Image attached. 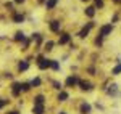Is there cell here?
Instances as JSON below:
<instances>
[{
  "mask_svg": "<svg viewBox=\"0 0 121 114\" xmlns=\"http://www.w3.org/2000/svg\"><path fill=\"white\" fill-rule=\"evenodd\" d=\"M112 31H113V26H112V24H107V26H103V28L100 29V37H105V35H108Z\"/></svg>",
  "mask_w": 121,
  "mask_h": 114,
  "instance_id": "6da1fadb",
  "label": "cell"
},
{
  "mask_svg": "<svg viewBox=\"0 0 121 114\" xmlns=\"http://www.w3.org/2000/svg\"><path fill=\"white\" fill-rule=\"evenodd\" d=\"M39 67H40V69L50 67V59H44L42 56H39Z\"/></svg>",
  "mask_w": 121,
  "mask_h": 114,
  "instance_id": "7a4b0ae2",
  "label": "cell"
},
{
  "mask_svg": "<svg viewBox=\"0 0 121 114\" xmlns=\"http://www.w3.org/2000/svg\"><path fill=\"white\" fill-rule=\"evenodd\" d=\"M78 82H79L78 76H69L68 79H66V85H68V87H74Z\"/></svg>",
  "mask_w": 121,
  "mask_h": 114,
  "instance_id": "3957f363",
  "label": "cell"
},
{
  "mask_svg": "<svg viewBox=\"0 0 121 114\" xmlns=\"http://www.w3.org/2000/svg\"><path fill=\"white\" fill-rule=\"evenodd\" d=\"M11 90H13V95L18 96V95H19V92H21V84H16V82H15V84L11 85Z\"/></svg>",
  "mask_w": 121,
  "mask_h": 114,
  "instance_id": "277c9868",
  "label": "cell"
},
{
  "mask_svg": "<svg viewBox=\"0 0 121 114\" xmlns=\"http://www.w3.org/2000/svg\"><path fill=\"white\" fill-rule=\"evenodd\" d=\"M81 113L89 114L91 113V105H89V103H82V105H81Z\"/></svg>",
  "mask_w": 121,
  "mask_h": 114,
  "instance_id": "5b68a950",
  "label": "cell"
},
{
  "mask_svg": "<svg viewBox=\"0 0 121 114\" xmlns=\"http://www.w3.org/2000/svg\"><path fill=\"white\" fill-rule=\"evenodd\" d=\"M34 105L36 106H42L44 105V95H37L34 98Z\"/></svg>",
  "mask_w": 121,
  "mask_h": 114,
  "instance_id": "8992f818",
  "label": "cell"
},
{
  "mask_svg": "<svg viewBox=\"0 0 121 114\" xmlns=\"http://www.w3.org/2000/svg\"><path fill=\"white\" fill-rule=\"evenodd\" d=\"M50 31H53V32L60 31V23H58V21H52V23H50Z\"/></svg>",
  "mask_w": 121,
  "mask_h": 114,
  "instance_id": "52a82bcc",
  "label": "cell"
},
{
  "mask_svg": "<svg viewBox=\"0 0 121 114\" xmlns=\"http://www.w3.org/2000/svg\"><path fill=\"white\" fill-rule=\"evenodd\" d=\"M69 39H71V35H69V34H63V35H61V39H60V45L68 43V42H69Z\"/></svg>",
  "mask_w": 121,
  "mask_h": 114,
  "instance_id": "ba28073f",
  "label": "cell"
},
{
  "mask_svg": "<svg viewBox=\"0 0 121 114\" xmlns=\"http://www.w3.org/2000/svg\"><path fill=\"white\" fill-rule=\"evenodd\" d=\"M28 67H29V63H28V61H21V63L18 64V69H19V71H26Z\"/></svg>",
  "mask_w": 121,
  "mask_h": 114,
  "instance_id": "9c48e42d",
  "label": "cell"
},
{
  "mask_svg": "<svg viewBox=\"0 0 121 114\" xmlns=\"http://www.w3.org/2000/svg\"><path fill=\"white\" fill-rule=\"evenodd\" d=\"M56 3H58V0H47V3H45V5H47V10H52Z\"/></svg>",
  "mask_w": 121,
  "mask_h": 114,
  "instance_id": "30bf717a",
  "label": "cell"
},
{
  "mask_svg": "<svg viewBox=\"0 0 121 114\" xmlns=\"http://www.w3.org/2000/svg\"><path fill=\"white\" fill-rule=\"evenodd\" d=\"M86 15H87L89 18H92L94 15H95V8H94V7H89V8H86Z\"/></svg>",
  "mask_w": 121,
  "mask_h": 114,
  "instance_id": "8fae6325",
  "label": "cell"
},
{
  "mask_svg": "<svg viewBox=\"0 0 121 114\" xmlns=\"http://www.w3.org/2000/svg\"><path fill=\"white\" fill-rule=\"evenodd\" d=\"M15 40L16 42H24V34L23 32H16L15 34Z\"/></svg>",
  "mask_w": 121,
  "mask_h": 114,
  "instance_id": "7c38bea8",
  "label": "cell"
},
{
  "mask_svg": "<svg viewBox=\"0 0 121 114\" xmlns=\"http://www.w3.org/2000/svg\"><path fill=\"white\" fill-rule=\"evenodd\" d=\"M79 85L82 90H92V85L89 84V82H79Z\"/></svg>",
  "mask_w": 121,
  "mask_h": 114,
  "instance_id": "4fadbf2b",
  "label": "cell"
},
{
  "mask_svg": "<svg viewBox=\"0 0 121 114\" xmlns=\"http://www.w3.org/2000/svg\"><path fill=\"white\" fill-rule=\"evenodd\" d=\"M32 113L34 114H42L44 113V106H34V108H32Z\"/></svg>",
  "mask_w": 121,
  "mask_h": 114,
  "instance_id": "5bb4252c",
  "label": "cell"
},
{
  "mask_svg": "<svg viewBox=\"0 0 121 114\" xmlns=\"http://www.w3.org/2000/svg\"><path fill=\"white\" fill-rule=\"evenodd\" d=\"M50 67H52V69H55V71H58V69H60L58 61H55V59H50Z\"/></svg>",
  "mask_w": 121,
  "mask_h": 114,
  "instance_id": "9a60e30c",
  "label": "cell"
},
{
  "mask_svg": "<svg viewBox=\"0 0 121 114\" xmlns=\"http://www.w3.org/2000/svg\"><path fill=\"white\" fill-rule=\"evenodd\" d=\"M58 100H60V101H66V100H68V93H66V92H60Z\"/></svg>",
  "mask_w": 121,
  "mask_h": 114,
  "instance_id": "2e32d148",
  "label": "cell"
},
{
  "mask_svg": "<svg viewBox=\"0 0 121 114\" xmlns=\"http://www.w3.org/2000/svg\"><path fill=\"white\" fill-rule=\"evenodd\" d=\"M87 34H89V28H84L82 31H81V32L78 34V35H79V37H81V39H84V37H86V35H87Z\"/></svg>",
  "mask_w": 121,
  "mask_h": 114,
  "instance_id": "e0dca14e",
  "label": "cell"
},
{
  "mask_svg": "<svg viewBox=\"0 0 121 114\" xmlns=\"http://www.w3.org/2000/svg\"><path fill=\"white\" fill-rule=\"evenodd\" d=\"M23 15H15V16H13V21H15V23H23Z\"/></svg>",
  "mask_w": 121,
  "mask_h": 114,
  "instance_id": "ac0fdd59",
  "label": "cell"
},
{
  "mask_svg": "<svg viewBox=\"0 0 121 114\" xmlns=\"http://www.w3.org/2000/svg\"><path fill=\"white\" fill-rule=\"evenodd\" d=\"M31 85H32V87H39V85H40V79H39V77H36V79L31 82Z\"/></svg>",
  "mask_w": 121,
  "mask_h": 114,
  "instance_id": "d6986e66",
  "label": "cell"
},
{
  "mask_svg": "<svg viewBox=\"0 0 121 114\" xmlns=\"http://www.w3.org/2000/svg\"><path fill=\"white\" fill-rule=\"evenodd\" d=\"M120 72H121V63L118 64V66H115V69H113V74H115V76H118Z\"/></svg>",
  "mask_w": 121,
  "mask_h": 114,
  "instance_id": "ffe728a7",
  "label": "cell"
},
{
  "mask_svg": "<svg viewBox=\"0 0 121 114\" xmlns=\"http://www.w3.org/2000/svg\"><path fill=\"white\" fill-rule=\"evenodd\" d=\"M29 88H31V85H29V84H21V90H23V92H28Z\"/></svg>",
  "mask_w": 121,
  "mask_h": 114,
  "instance_id": "44dd1931",
  "label": "cell"
},
{
  "mask_svg": "<svg viewBox=\"0 0 121 114\" xmlns=\"http://www.w3.org/2000/svg\"><path fill=\"white\" fill-rule=\"evenodd\" d=\"M7 103H8V100H5V98H2V100H0V109H2L3 106L7 105Z\"/></svg>",
  "mask_w": 121,
  "mask_h": 114,
  "instance_id": "7402d4cb",
  "label": "cell"
},
{
  "mask_svg": "<svg viewBox=\"0 0 121 114\" xmlns=\"http://www.w3.org/2000/svg\"><path fill=\"white\" fill-rule=\"evenodd\" d=\"M52 47H53V42H47V43H45L47 50H52Z\"/></svg>",
  "mask_w": 121,
  "mask_h": 114,
  "instance_id": "603a6c76",
  "label": "cell"
},
{
  "mask_svg": "<svg viewBox=\"0 0 121 114\" xmlns=\"http://www.w3.org/2000/svg\"><path fill=\"white\" fill-rule=\"evenodd\" d=\"M53 85H55V88H61V85H60L58 82H53Z\"/></svg>",
  "mask_w": 121,
  "mask_h": 114,
  "instance_id": "cb8c5ba5",
  "label": "cell"
},
{
  "mask_svg": "<svg viewBox=\"0 0 121 114\" xmlns=\"http://www.w3.org/2000/svg\"><path fill=\"white\" fill-rule=\"evenodd\" d=\"M7 114H18V111H11V113H7Z\"/></svg>",
  "mask_w": 121,
  "mask_h": 114,
  "instance_id": "d4e9b609",
  "label": "cell"
},
{
  "mask_svg": "<svg viewBox=\"0 0 121 114\" xmlns=\"http://www.w3.org/2000/svg\"><path fill=\"white\" fill-rule=\"evenodd\" d=\"M15 2H16V3H23L24 0H15Z\"/></svg>",
  "mask_w": 121,
  "mask_h": 114,
  "instance_id": "484cf974",
  "label": "cell"
},
{
  "mask_svg": "<svg viewBox=\"0 0 121 114\" xmlns=\"http://www.w3.org/2000/svg\"><path fill=\"white\" fill-rule=\"evenodd\" d=\"M113 2H115V3H121V0H113Z\"/></svg>",
  "mask_w": 121,
  "mask_h": 114,
  "instance_id": "4316f807",
  "label": "cell"
},
{
  "mask_svg": "<svg viewBox=\"0 0 121 114\" xmlns=\"http://www.w3.org/2000/svg\"><path fill=\"white\" fill-rule=\"evenodd\" d=\"M60 114H66V113H60Z\"/></svg>",
  "mask_w": 121,
  "mask_h": 114,
  "instance_id": "83f0119b",
  "label": "cell"
},
{
  "mask_svg": "<svg viewBox=\"0 0 121 114\" xmlns=\"http://www.w3.org/2000/svg\"><path fill=\"white\" fill-rule=\"evenodd\" d=\"M82 2H87V0H82Z\"/></svg>",
  "mask_w": 121,
  "mask_h": 114,
  "instance_id": "f1b7e54d",
  "label": "cell"
}]
</instances>
